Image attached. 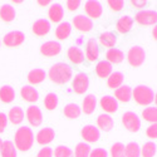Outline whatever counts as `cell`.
<instances>
[{"label":"cell","instance_id":"cell-1","mask_svg":"<svg viewBox=\"0 0 157 157\" xmlns=\"http://www.w3.org/2000/svg\"><path fill=\"white\" fill-rule=\"evenodd\" d=\"M49 79L57 84H65L72 79V68L65 63H56L49 69Z\"/></svg>","mask_w":157,"mask_h":157},{"label":"cell","instance_id":"cell-2","mask_svg":"<svg viewBox=\"0 0 157 157\" xmlns=\"http://www.w3.org/2000/svg\"><path fill=\"white\" fill-rule=\"evenodd\" d=\"M14 142H15V148H18L21 152H27L32 148L33 142H34V135L32 129L27 126L20 127L14 136Z\"/></svg>","mask_w":157,"mask_h":157},{"label":"cell","instance_id":"cell-3","mask_svg":"<svg viewBox=\"0 0 157 157\" xmlns=\"http://www.w3.org/2000/svg\"><path fill=\"white\" fill-rule=\"evenodd\" d=\"M132 97L140 106H148L155 101V92L147 86H137L132 89Z\"/></svg>","mask_w":157,"mask_h":157},{"label":"cell","instance_id":"cell-4","mask_svg":"<svg viewBox=\"0 0 157 157\" xmlns=\"http://www.w3.org/2000/svg\"><path fill=\"white\" fill-rule=\"evenodd\" d=\"M127 59L129 65L132 67H140V65L143 64L146 59V53H145V49L140 45H135L128 50V54H127Z\"/></svg>","mask_w":157,"mask_h":157},{"label":"cell","instance_id":"cell-5","mask_svg":"<svg viewBox=\"0 0 157 157\" xmlns=\"http://www.w3.org/2000/svg\"><path fill=\"white\" fill-rule=\"evenodd\" d=\"M123 126L129 131V132H138L141 128V120L135 112H126L122 117Z\"/></svg>","mask_w":157,"mask_h":157},{"label":"cell","instance_id":"cell-6","mask_svg":"<svg viewBox=\"0 0 157 157\" xmlns=\"http://www.w3.org/2000/svg\"><path fill=\"white\" fill-rule=\"evenodd\" d=\"M72 87H73V90H74L77 94L86 93L88 87H89V78H88V75L84 74V73H78L73 78Z\"/></svg>","mask_w":157,"mask_h":157},{"label":"cell","instance_id":"cell-7","mask_svg":"<svg viewBox=\"0 0 157 157\" xmlns=\"http://www.w3.org/2000/svg\"><path fill=\"white\" fill-rule=\"evenodd\" d=\"M135 19L140 25L151 27V25H155V23L157 20V14L155 10H142V11L137 13Z\"/></svg>","mask_w":157,"mask_h":157},{"label":"cell","instance_id":"cell-8","mask_svg":"<svg viewBox=\"0 0 157 157\" xmlns=\"http://www.w3.org/2000/svg\"><path fill=\"white\" fill-rule=\"evenodd\" d=\"M25 40V35L24 33L21 32H18V30H14V32H10L8 34L4 35L3 38V42L6 47L9 48H14V47H19L24 43Z\"/></svg>","mask_w":157,"mask_h":157},{"label":"cell","instance_id":"cell-9","mask_svg":"<svg viewBox=\"0 0 157 157\" xmlns=\"http://www.w3.org/2000/svg\"><path fill=\"white\" fill-rule=\"evenodd\" d=\"M73 25L77 30H79L82 33H87L90 32L93 28V23L88 17L86 15H75L73 18Z\"/></svg>","mask_w":157,"mask_h":157},{"label":"cell","instance_id":"cell-10","mask_svg":"<svg viewBox=\"0 0 157 157\" xmlns=\"http://www.w3.org/2000/svg\"><path fill=\"white\" fill-rule=\"evenodd\" d=\"M25 116H27L28 122H29L32 126L38 127V126L42 124L43 114H42L40 108H38L36 106H30V107H28L27 112H25Z\"/></svg>","mask_w":157,"mask_h":157},{"label":"cell","instance_id":"cell-11","mask_svg":"<svg viewBox=\"0 0 157 157\" xmlns=\"http://www.w3.org/2000/svg\"><path fill=\"white\" fill-rule=\"evenodd\" d=\"M60 52H62V45L54 40L45 42L40 47V53L45 57H56L60 53Z\"/></svg>","mask_w":157,"mask_h":157},{"label":"cell","instance_id":"cell-12","mask_svg":"<svg viewBox=\"0 0 157 157\" xmlns=\"http://www.w3.org/2000/svg\"><path fill=\"white\" fill-rule=\"evenodd\" d=\"M82 137L84 141L87 142H97L99 138H101V132L99 129L96 127V126H92V124H87L82 128V132H81Z\"/></svg>","mask_w":157,"mask_h":157},{"label":"cell","instance_id":"cell-13","mask_svg":"<svg viewBox=\"0 0 157 157\" xmlns=\"http://www.w3.org/2000/svg\"><path fill=\"white\" fill-rule=\"evenodd\" d=\"M84 11L88 14V18H93V19H98L102 15V5L99 2H96V0H89V2H86L84 4Z\"/></svg>","mask_w":157,"mask_h":157},{"label":"cell","instance_id":"cell-14","mask_svg":"<svg viewBox=\"0 0 157 157\" xmlns=\"http://www.w3.org/2000/svg\"><path fill=\"white\" fill-rule=\"evenodd\" d=\"M50 23L47 19H38L33 24V33L38 36H45L50 32Z\"/></svg>","mask_w":157,"mask_h":157},{"label":"cell","instance_id":"cell-15","mask_svg":"<svg viewBox=\"0 0 157 157\" xmlns=\"http://www.w3.org/2000/svg\"><path fill=\"white\" fill-rule=\"evenodd\" d=\"M54 137H56L54 129L47 127V128H43V129H40L38 132L36 142L39 143V145H48V143H50L52 141L54 140Z\"/></svg>","mask_w":157,"mask_h":157},{"label":"cell","instance_id":"cell-16","mask_svg":"<svg viewBox=\"0 0 157 157\" xmlns=\"http://www.w3.org/2000/svg\"><path fill=\"white\" fill-rule=\"evenodd\" d=\"M99 103H101L102 109L107 113H114L117 111V108H118V103H117V101L111 96L102 97Z\"/></svg>","mask_w":157,"mask_h":157},{"label":"cell","instance_id":"cell-17","mask_svg":"<svg viewBox=\"0 0 157 157\" xmlns=\"http://www.w3.org/2000/svg\"><path fill=\"white\" fill-rule=\"evenodd\" d=\"M114 99H118L120 102H129V99L132 98V89L129 86H121L120 88L114 89Z\"/></svg>","mask_w":157,"mask_h":157},{"label":"cell","instance_id":"cell-18","mask_svg":"<svg viewBox=\"0 0 157 157\" xmlns=\"http://www.w3.org/2000/svg\"><path fill=\"white\" fill-rule=\"evenodd\" d=\"M20 96L23 97L24 101H27V102H30V103H34L39 99V93H38V90L32 87V86H24L20 90Z\"/></svg>","mask_w":157,"mask_h":157},{"label":"cell","instance_id":"cell-19","mask_svg":"<svg viewBox=\"0 0 157 157\" xmlns=\"http://www.w3.org/2000/svg\"><path fill=\"white\" fill-rule=\"evenodd\" d=\"M89 62H94L99 57V49L98 44L96 40H89L86 47V56H84Z\"/></svg>","mask_w":157,"mask_h":157},{"label":"cell","instance_id":"cell-20","mask_svg":"<svg viewBox=\"0 0 157 157\" xmlns=\"http://www.w3.org/2000/svg\"><path fill=\"white\" fill-rule=\"evenodd\" d=\"M132 27H133V19L131 18V17H128V15L121 17V18L118 19V21H117V24H116L117 32L122 33V34L129 32L131 29H132Z\"/></svg>","mask_w":157,"mask_h":157},{"label":"cell","instance_id":"cell-21","mask_svg":"<svg viewBox=\"0 0 157 157\" xmlns=\"http://www.w3.org/2000/svg\"><path fill=\"white\" fill-rule=\"evenodd\" d=\"M67 57L73 64H81L84 59V54L82 49L78 47H71L67 52Z\"/></svg>","mask_w":157,"mask_h":157},{"label":"cell","instance_id":"cell-22","mask_svg":"<svg viewBox=\"0 0 157 157\" xmlns=\"http://www.w3.org/2000/svg\"><path fill=\"white\" fill-rule=\"evenodd\" d=\"M96 106H97V98L93 94H88L83 99L82 111L86 114H92L94 112V109H96Z\"/></svg>","mask_w":157,"mask_h":157},{"label":"cell","instance_id":"cell-23","mask_svg":"<svg viewBox=\"0 0 157 157\" xmlns=\"http://www.w3.org/2000/svg\"><path fill=\"white\" fill-rule=\"evenodd\" d=\"M49 19L53 21V23H59L62 19H63V15H64V11H63V8L59 3L57 4H53L50 5L49 8Z\"/></svg>","mask_w":157,"mask_h":157},{"label":"cell","instance_id":"cell-24","mask_svg":"<svg viewBox=\"0 0 157 157\" xmlns=\"http://www.w3.org/2000/svg\"><path fill=\"white\" fill-rule=\"evenodd\" d=\"M0 18H2V20L6 21V23L13 21L15 19V9L9 4L2 5L0 6Z\"/></svg>","mask_w":157,"mask_h":157},{"label":"cell","instance_id":"cell-25","mask_svg":"<svg viewBox=\"0 0 157 157\" xmlns=\"http://www.w3.org/2000/svg\"><path fill=\"white\" fill-rule=\"evenodd\" d=\"M96 73L99 78H108L112 73V64L107 60H102L96 65Z\"/></svg>","mask_w":157,"mask_h":157},{"label":"cell","instance_id":"cell-26","mask_svg":"<svg viewBox=\"0 0 157 157\" xmlns=\"http://www.w3.org/2000/svg\"><path fill=\"white\" fill-rule=\"evenodd\" d=\"M113 120H112V117L108 116V114H101L98 116V118H97V126L99 129L102 131H106V132H108V131H111L113 128Z\"/></svg>","mask_w":157,"mask_h":157},{"label":"cell","instance_id":"cell-27","mask_svg":"<svg viewBox=\"0 0 157 157\" xmlns=\"http://www.w3.org/2000/svg\"><path fill=\"white\" fill-rule=\"evenodd\" d=\"M45 77H47V74H45V72L43 69L35 68V69L29 72V74H28V82L30 84H39V83H42L45 79Z\"/></svg>","mask_w":157,"mask_h":157},{"label":"cell","instance_id":"cell-28","mask_svg":"<svg viewBox=\"0 0 157 157\" xmlns=\"http://www.w3.org/2000/svg\"><path fill=\"white\" fill-rule=\"evenodd\" d=\"M72 33V25L68 23V21H63L60 23L57 29H56V36L60 40H64V39H67Z\"/></svg>","mask_w":157,"mask_h":157},{"label":"cell","instance_id":"cell-29","mask_svg":"<svg viewBox=\"0 0 157 157\" xmlns=\"http://www.w3.org/2000/svg\"><path fill=\"white\" fill-rule=\"evenodd\" d=\"M123 74L121 72H114V73H111V75L108 77V81H107V86L112 89H117L120 88L123 83Z\"/></svg>","mask_w":157,"mask_h":157},{"label":"cell","instance_id":"cell-30","mask_svg":"<svg viewBox=\"0 0 157 157\" xmlns=\"http://www.w3.org/2000/svg\"><path fill=\"white\" fill-rule=\"evenodd\" d=\"M15 98V92L10 86H3L0 88V101L4 103H10Z\"/></svg>","mask_w":157,"mask_h":157},{"label":"cell","instance_id":"cell-31","mask_svg":"<svg viewBox=\"0 0 157 157\" xmlns=\"http://www.w3.org/2000/svg\"><path fill=\"white\" fill-rule=\"evenodd\" d=\"M106 57H107V62L108 63H121L123 62L124 59V54H123V52L118 50V49H116V48H112L109 49L107 53H106Z\"/></svg>","mask_w":157,"mask_h":157},{"label":"cell","instance_id":"cell-32","mask_svg":"<svg viewBox=\"0 0 157 157\" xmlns=\"http://www.w3.org/2000/svg\"><path fill=\"white\" fill-rule=\"evenodd\" d=\"M63 113L67 118L74 120V118H78V117L81 116V108H79V106H77L75 103H69L64 107Z\"/></svg>","mask_w":157,"mask_h":157},{"label":"cell","instance_id":"cell-33","mask_svg":"<svg viewBox=\"0 0 157 157\" xmlns=\"http://www.w3.org/2000/svg\"><path fill=\"white\" fill-rule=\"evenodd\" d=\"M9 120L13 124H20L24 120V111L20 107H13L9 111Z\"/></svg>","mask_w":157,"mask_h":157},{"label":"cell","instance_id":"cell-34","mask_svg":"<svg viewBox=\"0 0 157 157\" xmlns=\"http://www.w3.org/2000/svg\"><path fill=\"white\" fill-rule=\"evenodd\" d=\"M0 152H2V157H17V148L14 146V143L10 141L3 142Z\"/></svg>","mask_w":157,"mask_h":157},{"label":"cell","instance_id":"cell-35","mask_svg":"<svg viewBox=\"0 0 157 157\" xmlns=\"http://www.w3.org/2000/svg\"><path fill=\"white\" fill-rule=\"evenodd\" d=\"M99 43L106 48H112L117 43V38H116V35H113L109 32H104L99 36Z\"/></svg>","mask_w":157,"mask_h":157},{"label":"cell","instance_id":"cell-36","mask_svg":"<svg viewBox=\"0 0 157 157\" xmlns=\"http://www.w3.org/2000/svg\"><path fill=\"white\" fill-rule=\"evenodd\" d=\"M90 153V146L88 143H78L74 148V155L73 157H89Z\"/></svg>","mask_w":157,"mask_h":157},{"label":"cell","instance_id":"cell-37","mask_svg":"<svg viewBox=\"0 0 157 157\" xmlns=\"http://www.w3.org/2000/svg\"><path fill=\"white\" fill-rule=\"evenodd\" d=\"M58 102H59V99H58V96L56 93H48L44 98V106L48 111H53L57 108Z\"/></svg>","mask_w":157,"mask_h":157},{"label":"cell","instance_id":"cell-38","mask_svg":"<svg viewBox=\"0 0 157 157\" xmlns=\"http://www.w3.org/2000/svg\"><path fill=\"white\" fill-rule=\"evenodd\" d=\"M141 150L136 142H131L124 146V157H140Z\"/></svg>","mask_w":157,"mask_h":157},{"label":"cell","instance_id":"cell-39","mask_svg":"<svg viewBox=\"0 0 157 157\" xmlns=\"http://www.w3.org/2000/svg\"><path fill=\"white\" fill-rule=\"evenodd\" d=\"M142 118L147 121V122H151V123H156L157 121V109L156 107H147L146 109H143L142 112Z\"/></svg>","mask_w":157,"mask_h":157},{"label":"cell","instance_id":"cell-40","mask_svg":"<svg viewBox=\"0 0 157 157\" xmlns=\"http://www.w3.org/2000/svg\"><path fill=\"white\" fill-rule=\"evenodd\" d=\"M156 153V145L153 142H147L145 145L142 146V150H141V155L143 157H153Z\"/></svg>","mask_w":157,"mask_h":157},{"label":"cell","instance_id":"cell-41","mask_svg":"<svg viewBox=\"0 0 157 157\" xmlns=\"http://www.w3.org/2000/svg\"><path fill=\"white\" fill-rule=\"evenodd\" d=\"M54 157H73V152L67 146H57L54 150Z\"/></svg>","mask_w":157,"mask_h":157},{"label":"cell","instance_id":"cell-42","mask_svg":"<svg viewBox=\"0 0 157 157\" xmlns=\"http://www.w3.org/2000/svg\"><path fill=\"white\" fill-rule=\"evenodd\" d=\"M112 157H124V146L121 142H116L111 148Z\"/></svg>","mask_w":157,"mask_h":157},{"label":"cell","instance_id":"cell-43","mask_svg":"<svg viewBox=\"0 0 157 157\" xmlns=\"http://www.w3.org/2000/svg\"><path fill=\"white\" fill-rule=\"evenodd\" d=\"M108 5L113 11H121L124 6V2H122V0H108Z\"/></svg>","mask_w":157,"mask_h":157},{"label":"cell","instance_id":"cell-44","mask_svg":"<svg viewBox=\"0 0 157 157\" xmlns=\"http://www.w3.org/2000/svg\"><path fill=\"white\" fill-rule=\"evenodd\" d=\"M89 157H108V153L103 148H94V150L90 151Z\"/></svg>","mask_w":157,"mask_h":157},{"label":"cell","instance_id":"cell-45","mask_svg":"<svg viewBox=\"0 0 157 157\" xmlns=\"http://www.w3.org/2000/svg\"><path fill=\"white\" fill-rule=\"evenodd\" d=\"M146 135L152 140L157 137V124L156 123H152L151 126H148V128L146 129Z\"/></svg>","mask_w":157,"mask_h":157},{"label":"cell","instance_id":"cell-46","mask_svg":"<svg viewBox=\"0 0 157 157\" xmlns=\"http://www.w3.org/2000/svg\"><path fill=\"white\" fill-rule=\"evenodd\" d=\"M53 156V150L50 147H43L40 151L38 152V156L36 157H52Z\"/></svg>","mask_w":157,"mask_h":157},{"label":"cell","instance_id":"cell-47","mask_svg":"<svg viewBox=\"0 0 157 157\" xmlns=\"http://www.w3.org/2000/svg\"><path fill=\"white\" fill-rule=\"evenodd\" d=\"M79 5H81L79 0H68V2H67V8H68V10H71V11L77 10L78 8H79Z\"/></svg>","mask_w":157,"mask_h":157},{"label":"cell","instance_id":"cell-48","mask_svg":"<svg viewBox=\"0 0 157 157\" xmlns=\"http://www.w3.org/2000/svg\"><path fill=\"white\" fill-rule=\"evenodd\" d=\"M6 123H8V117H6V114H5V113H0V133L5 131Z\"/></svg>","mask_w":157,"mask_h":157},{"label":"cell","instance_id":"cell-49","mask_svg":"<svg viewBox=\"0 0 157 157\" xmlns=\"http://www.w3.org/2000/svg\"><path fill=\"white\" fill-rule=\"evenodd\" d=\"M131 4H132L133 6L136 8H143V6H146L148 4V2H146V0H143V2H138V0H132L131 2Z\"/></svg>","mask_w":157,"mask_h":157},{"label":"cell","instance_id":"cell-50","mask_svg":"<svg viewBox=\"0 0 157 157\" xmlns=\"http://www.w3.org/2000/svg\"><path fill=\"white\" fill-rule=\"evenodd\" d=\"M38 5H40V6H47V5H49V0H38Z\"/></svg>","mask_w":157,"mask_h":157},{"label":"cell","instance_id":"cell-51","mask_svg":"<svg viewBox=\"0 0 157 157\" xmlns=\"http://www.w3.org/2000/svg\"><path fill=\"white\" fill-rule=\"evenodd\" d=\"M152 36H153V39L157 38V35H156V28H153V30H152Z\"/></svg>","mask_w":157,"mask_h":157},{"label":"cell","instance_id":"cell-52","mask_svg":"<svg viewBox=\"0 0 157 157\" xmlns=\"http://www.w3.org/2000/svg\"><path fill=\"white\" fill-rule=\"evenodd\" d=\"M21 0H14V4H21Z\"/></svg>","mask_w":157,"mask_h":157},{"label":"cell","instance_id":"cell-53","mask_svg":"<svg viewBox=\"0 0 157 157\" xmlns=\"http://www.w3.org/2000/svg\"><path fill=\"white\" fill-rule=\"evenodd\" d=\"M2 145H3V141H2V138H0V148H2Z\"/></svg>","mask_w":157,"mask_h":157}]
</instances>
